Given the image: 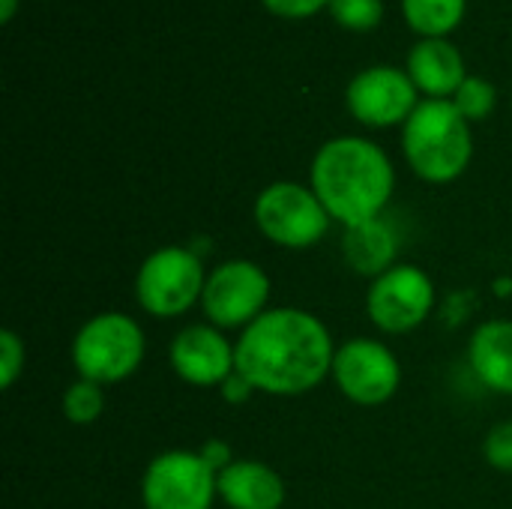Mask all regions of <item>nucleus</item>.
<instances>
[{"mask_svg": "<svg viewBox=\"0 0 512 509\" xmlns=\"http://www.w3.org/2000/svg\"><path fill=\"white\" fill-rule=\"evenodd\" d=\"M465 6L468 0H402V15L423 39H441L462 24Z\"/></svg>", "mask_w": 512, "mask_h": 509, "instance_id": "obj_17", "label": "nucleus"}, {"mask_svg": "<svg viewBox=\"0 0 512 509\" xmlns=\"http://www.w3.org/2000/svg\"><path fill=\"white\" fill-rule=\"evenodd\" d=\"M270 297V279L255 261H225L219 264L201 294L204 315L210 318L213 327L219 330H234V327H249L255 318H261L267 309Z\"/></svg>", "mask_w": 512, "mask_h": 509, "instance_id": "obj_8", "label": "nucleus"}, {"mask_svg": "<svg viewBox=\"0 0 512 509\" xmlns=\"http://www.w3.org/2000/svg\"><path fill=\"white\" fill-rule=\"evenodd\" d=\"M333 216L321 198L300 183H273L255 198L258 231L285 249H309L321 243L330 231Z\"/></svg>", "mask_w": 512, "mask_h": 509, "instance_id": "obj_6", "label": "nucleus"}, {"mask_svg": "<svg viewBox=\"0 0 512 509\" xmlns=\"http://www.w3.org/2000/svg\"><path fill=\"white\" fill-rule=\"evenodd\" d=\"M15 9H18V0H3L0 21H3V24H9V21H12V15H15Z\"/></svg>", "mask_w": 512, "mask_h": 509, "instance_id": "obj_26", "label": "nucleus"}, {"mask_svg": "<svg viewBox=\"0 0 512 509\" xmlns=\"http://www.w3.org/2000/svg\"><path fill=\"white\" fill-rule=\"evenodd\" d=\"M483 453L492 468L498 471H512V423H498L483 444Z\"/></svg>", "mask_w": 512, "mask_h": 509, "instance_id": "obj_22", "label": "nucleus"}, {"mask_svg": "<svg viewBox=\"0 0 512 509\" xmlns=\"http://www.w3.org/2000/svg\"><path fill=\"white\" fill-rule=\"evenodd\" d=\"M171 366L192 387H222L234 372V345L213 324H192L171 342Z\"/></svg>", "mask_w": 512, "mask_h": 509, "instance_id": "obj_12", "label": "nucleus"}, {"mask_svg": "<svg viewBox=\"0 0 512 509\" xmlns=\"http://www.w3.org/2000/svg\"><path fill=\"white\" fill-rule=\"evenodd\" d=\"M273 15H279V18H294V21H300V18H309V15H315V12H321L324 6H330V0H261Z\"/></svg>", "mask_w": 512, "mask_h": 509, "instance_id": "obj_23", "label": "nucleus"}, {"mask_svg": "<svg viewBox=\"0 0 512 509\" xmlns=\"http://www.w3.org/2000/svg\"><path fill=\"white\" fill-rule=\"evenodd\" d=\"M495 102H498V90L489 78H480V75H468L462 81V87L456 90L453 96V105L459 108V114L474 123V120H486L492 111H495Z\"/></svg>", "mask_w": 512, "mask_h": 509, "instance_id": "obj_18", "label": "nucleus"}, {"mask_svg": "<svg viewBox=\"0 0 512 509\" xmlns=\"http://www.w3.org/2000/svg\"><path fill=\"white\" fill-rule=\"evenodd\" d=\"M474 375L492 390L512 396V321H486L468 345Z\"/></svg>", "mask_w": 512, "mask_h": 509, "instance_id": "obj_15", "label": "nucleus"}, {"mask_svg": "<svg viewBox=\"0 0 512 509\" xmlns=\"http://www.w3.org/2000/svg\"><path fill=\"white\" fill-rule=\"evenodd\" d=\"M21 372H24V342L12 330H3L0 333V381H3V390H9Z\"/></svg>", "mask_w": 512, "mask_h": 509, "instance_id": "obj_21", "label": "nucleus"}, {"mask_svg": "<svg viewBox=\"0 0 512 509\" xmlns=\"http://www.w3.org/2000/svg\"><path fill=\"white\" fill-rule=\"evenodd\" d=\"M141 360L144 330L135 318L120 312H102L90 318L72 342V363L78 375L99 387L129 378Z\"/></svg>", "mask_w": 512, "mask_h": 509, "instance_id": "obj_4", "label": "nucleus"}, {"mask_svg": "<svg viewBox=\"0 0 512 509\" xmlns=\"http://www.w3.org/2000/svg\"><path fill=\"white\" fill-rule=\"evenodd\" d=\"M435 306V285L426 270L414 264H396L378 279L366 294L369 318L384 333H408L420 327Z\"/></svg>", "mask_w": 512, "mask_h": 509, "instance_id": "obj_9", "label": "nucleus"}, {"mask_svg": "<svg viewBox=\"0 0 512 509\" xmlns=\"http://www.w3.org/2000/svg\"><path fill=\"white\" fill-rule=\"evenodd\" d=\"M219 390H222L225 402H231V405H240V402H246V399L255 393V390H252V384H249L240 372H234V375H231Z\"/></svg>", "mask_w": 512, "mask_h": 509, "instance_id": "obj_25", "label": "nucleus"}, {"mask_svg": "<svg viewBox=\"0 0 512 509\" xmlns=\"http://www.w3.org/2000/svg\"><path fill=\"white\" fill-rule=\"evenodd\" d=\"M345 102H348V111L354 114V120H360L372 129H384V126H396V123L405 126V120L420 105L411 75L396 66H369V69L357 72L348 81Z\"/></svg>", "mask_w": 512, "mask_h": 509, "instance_id": "obj_11", "label": "nucleus"}, {"mask_svg": "<svg viewBox=\"0 0 512 509\" xmlns=\"http://www.w3.org/2000/svg\"><path fill=\"white\" fill-rule=\"evenodd\" d=\"M342 249H345V261L351 264L354 273L378 279L381 273L396 267L393 261L399 252V243H396L393 228L378 216V219H369L363 225L345 228Z\"/></svg>", "mask_w": 512, "mask_h": 509, "instance_id": "obj_16", "label": "nucleus"}, {"mask_svg": "<svg viewBox=\"0 0 512 509\" xmlns=\"http://www.w3.org/2000/svg\"><path fill=\"white\" fill-rule=\"evenodd\" d=\"M333 339L321 318L303 309H267L234 345L237 372L252 390L303 396L333 375Z\"/></svg>", "mask_w": 512, "mask_h": 509, "instance_id": "obj_1", "label": "nucleus"}, {"mask_svg": "<svg viewBox=\"0 0 512 509\" xmlns=\"http://www.w3.org/2000/svg\"><path fill=\"white\" fill-rule=\"evenodd\" d=\"M216 492L231 509H282L285 483L282 477L255 459H234L216 474Z\"/></svg>", "mask_w": 512, "mask_h": 509, "instance_id": "obj_13", "label": "nucleus"}, {"mask_svg": "<svg viewBox=\"0 0 512 509\" xmlns=\"http://www.w3.org/2000/svg\"><path fill=\"white\" fill-rule=\"evenodd\" d=\"M216 495V471L192 450L156 456L141 480L144 509H210Z\"/></svg>", "mask_w": 512, "mask_h": 509, "instance_id": "obj_7", "label": "nucleus"}, {"mask_svg": "<svg viewBox=\"0 0 512 509\" xmlns=\"http://www.w3.org/2000/svg\"><path fill=\"white\" fill-rule=\"evenodd\" d=\"M327 9L348 30H372L384 18V0H330Z\"/></svg>", "mask_w": 512, "mask_h": 509, "instance_id": "obj_20", "label": "nucleus"}, {"mask_svg": "<svg viewBox=\"0 0 512 509\" xmlns=\"http://www.w3.org/2000/svg\"><path fill=\"white\" fill-rule=\"evenodd\" d=\"M336 387L363 408L384 405L396 396L402 384V369L396 354L375 339H348L336 348L333 357Z\"/></svg>", "mask_w": 512, "mask_h": 509, "instance_id": "obj_10", "label": "nucleus"}, {"mask_svg": "<svg viewBox=\"0 0 512 509\" xmlns=\"http://www.w3.org/2000/svg\"><path fill=\"white\" fill-rule=\"evenodd\" d=\"M102 387L93 384V381H75L66 387L63 393V417L75 426H87V423H96L99 414H102Z\"/></svg>", "mask_w": 512, "mask_h": 509, "instance_id": "obj_19", "label": "nucleus"}, {"mask_svg": "<svg viewBox=\"0 0 512 509\" xmlns=\"http://www.w3.org/2000/svg\"><path fill=\"white\" fill-rule=\"evenodd\" d=\"M396 186L390 156L369 138L342 135L312 159V192L345 228L378 219Z\"/></svg>", "mask_w": 512, "mask_h": 509, "instance_id": "obj_2", "label": "nucleus"}, {"mask_svg": "<svg viewBox=\"0 0 512 509\" xmlns=\"http://www.w3.org/2000/svg\"><path fill=\"white\" fill-rule=\"evenodd\" d=\"M402 150L420 180L450 183L462 177L474 156L471 123L453 99H426L402 126Z\"/></svg>", "mask_w": 512, "mask_h": 509, "instance_id": "obj_3", "label": "nucleus"}, {"mask_svg": "<svg viewBox=\"0 0 512 509\" xmlns=\"http://www.w3.org/2000/svg\"><path fill=\"white\" fill-rule=\"evenodd\" d=\"M204 282L201 255L183 246H165L138 267L135 300L153 318H177L201 300Z\"/></svg>", "mask_w": 512, "mask_h": 509, "instance_id": "obj_5", "label": "nucleus"}, {"mask_svg": "<svg viewBox=\"0 0 512 509\" xmlns=\"http://www.w3.org/2000/svg\"><path fill=\"white\" fill-rule=\"evenodd\" d=\"M201 459L219 474V471H225L231 462H234V456H231V447L225 444V441H207L204 447H201Z\"/></svg>", "mask_w": 512, "mask_h": 509, "instance_id": "obj_24", "label": "nucleus"}, {"mask_svg": "<svg viewBox=\"0 0 512 509\" xmlns=\"http://www.w3.org/2000/svg\"><path fill=\"white\" fill-rule=\"evenodd\" d=\"M417 90H423L429 99H447L456 96L465 75L462 51L450 39H420L408 51V69Z\"/></svg>", "mask_w": 512, "mask_h": 509, "instance_id": "obj_14", "label": "nucleus"}]
</instances>
